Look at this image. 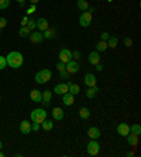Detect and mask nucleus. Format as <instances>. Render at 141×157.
I'll return each mask as SVG.
<instances>
[{"instance_id":"1","label":"nucleus","mask_w":141,"mask_h":157,"mask_svg":"<svg viewBox=\"0 0 141 157\" xmlns=\"http://www.w3.org/2000/svg\"><path fill=\"white\" fill-rule=\"evenodd\" d=\"M6 61H7V65H9L10 68L17 69L23 65L24 57L21 55V52H19V51H11V52H9V55L6 57Z\"/></svg>"},{"instance_id":"2","label":"nucleus","mask_w":141,"mask_h":157,"mask_svg":"<svg viewBox=\"0 0 141 157\" xmlns=\"http://www.w3.org/2000/svg\"><path fill=\"white\" fill-rule=\"evenodd\" d=\"M52 78V72L51 69H42V71H40V72H37V75H35V82L37 83H47L50 79Z\"/></svg>"},{"instance_id":"3","label":"nucleus","mask_w":141,"mask_h":157,"mask_svg":"<svg viewBox=\"0 0 141 157\" xmlns=\"http://www.w3.org/2000/svg\"><path fill=\"white\" fill-rule=\"evenodd\" d=\"M44 119H47V112H45V109L38 108V109H34V111L31 112V120H33V122L41 125V122Z\"/></svg>"},{"instance_id":"4","label":"nucleus","mask_w":141,"mask_h":157,"mask_svg":"<svg viewBox=\"0 0 141 157\" xmlns=\"http://www.w3.org/2000/svg\"><path fill=\"white\" fill-rule=\"evenodd\" d=\"M100 150V146H99V142L96 139H92L89 143H88V154L89 156H96Z\"/></svg>"},{"instance_id":"5","label":"nucleus","mask_w":141,"mask_h":157,"mask_svg":"<svg viewBox=\"0 0 141 157\" xmlns=\"http://www.w3.org/2000/svg\"><path fill=\"white\" fill-rule=\"evenodd\" d=\"M90 23H92V13L90 11H83V13L80 14L79 17V24L82 26V27H89Z\"/></svg>"},{"instance_id":"6","label":"nucleus","mask_w":141,"mask_h":157,"mask_svg":"<svg viewBox=\"0 0 141 157\" xmlns=\"http://www.w3.org/2000/svg\"><path fill=\"white\" fill-rule=\"evenodd\" d=\"M65 69L69 72V74H76V72H79V64H78V61L76 60H70L69 62H66L65 64Z\"/></svg>"},{"instance_id":"7","label":"nucleus","mask_w":141,"mask_h":157,"mask_svg":"<svg viewBox=\"0 0 141 157\" xmlns=\"http://www.w3.org/2000/svg\"><path fill=\"white\" fill-rule=\"evenodd\" d=\"M59 61L61 62H64V64H66V62H69L70 60H72V51L68 50V48H62L61 51H59Z\"/></svg>"},{"instance_id":"8","label":"nucleus","mask_w":141,"mask_h":157,"mask_svg":"<svg viewBox=\"0 0 141 157\" xmlns=\"http://www.w3.org/2000/svg\"><path fill=\"white\" fill-rule=\"evenodd\" d=\"M28 37H30V41L33 42V44H40V42H42L44 36H42L41 31H31Z\"/></svg>"},{"instance_id":"9","label":"nucleus","mask_w":141,"mask_h":157,"mask_svg":"<svg viewBox=\"0 0 141 157\" xmlns=\"http://www.w3.org/2000/svg\"><path fill=\"white\" fill-rule=\"evenodd\" d=\"M62 103L65 105V106H72L74 105V102H75V95H72L70 92H66L62 95Z\"/></svg>"},{"instance_id":"10","label":"nucleus","mask_w":141,"mask_h":157,"mask_svg":"<svg viewBox=\"0 0 141 157\" xmlns=\"http://www.w3.org/2000/svg\"><path fill=\"white\" fill-rule=\"evenodd\" d=\"M50 27V24H48V20L47 19H38L37 21H35V28H38V31H45L47 28Z\"/></svg>"},{"instance_id":"11","label":"nucleus","mask_w":141,"mask_h":157,"mask_svg":"<svg viewBox=\"0 0 141 157\" xmlns=\"http://www.w3.org/2000/svg\"><path fill=\"white\" fill-rule=\"evenodd\" d=\"M30 98H31V101L35 102V103H40V102H42V93H41V91H38V89H31V92H30Z\"/></svg>"},{"instance_id":"12","label":"nucleus","mask_w":141,"mask_h":157,"mask_svg":"<svg viewBox=\"0 0 141 157\" xmlns=\"http://www.w3.org/2000/svg\"><path fill=\"white\" fill-rule=\"evenodd\" d=\"M51 115H52V118H54L55 120H62L65 113H64V109H62V108L55 106V108H52V113H51Z\"/></svg>"},{"instance_id":"13","label":"nucleus","mask_w":141,"mask_h":157,"mask_svg":"<svg viewBox=\"0 0 141 157\" xmlns=\"http://www.w3.org/2000/svg\"><path fill=\"white\" fill-rule=\"evenodd\" d=\"M54 92H55L56 95H64V93H66V92H68V83L62 82V83H58V85H55Z\"/></svg>"},{"instance_id":"14","label":"nucleus","mask_w":141,"mask_h":157,"mask_svg":"<svg viewBox=\"0 0 141 157\" xmlns=\"http://www.w3.org/2000/svg\"><path fill=\"white\" fill-rule=\"evenodd\" d=\"M85 85L89 88V86H96V77L93 74H86L85 75Z\"/></svg>"},{"instance_id":"15","label":"nucleus","mask_w":141,"mask_h":157,"mask_svg":"<svg viewBox=\"0 0 141 157\" xmlns=\"http://www.w3.org/2000/svg\"><path fill=\"white\" fill-rule=\"evenodd\" d=\"M117 133L120 136H127V134L130 133V125H127V123H120L117 126Z\"/></svg>"},{"instance_id":"16","label":"nucleus","mask_w":141,"mask_h":157,"mask_svg":"<svg viewBox=\"0 0 141 157\" xmlns=\"http://www.w3.org/2000/svg\"><path fill=\"white\" fill-rule=\"evenodd\" d=\"M100 130H99V127H94V126H92V127H89L88 129V136H89L90 139H96L98 140L99 137H100Z\"/></svg>"},{"instance_id":"17","label":"nucleus","mask_w":141,"mask_h":157,"mask_svg":"<svg viewBox=\"0 0 141 157\" xmlns=\"http://www.w3.org/2000/svg\"><path fill=\"white\" fill-rule=\"evenodd\" d=\"M66 83H68V92H70L72 95H78V93H79L80 88L78 83H74L72 81H68Z\"/></svg>"},{"instance_id":"18","label":"nucleus","mask_w":141,"mask_h":157,"mask_svg":"<svg viewBox=\"0 0 141 157\" xmlns=\"http://www.w3.org/2000/svg\"><path fill=\"white\" fill-rule=\"evenodd\" d=\"M20 132L24 134H28L31 132V123H30L28 120H23V122L20 123Z\"/></svg>"},{"instance_id":"19","label":"nucleus","mask_w":141,"mask_h":157,"mask_svg":"<svg viewBox=\"0 0 141 157\" xmlns=\"http://www.w3.org/2000/svg\"><path fill=\"white\" fill-rule=\"evenodd\" d=\"M88 60H89V62L92 65H96L100 62V57H99V52L98 51H92L89 54V57H88Z\"/></svg>"},{"instance_id":"20","label":"nucleus","mask_w":141,"mask_h":157,"mask_svg":"<svg viewBox=\"0 0 141 157\" xmlns=\"http://www.w3.org/2000/svg\"><path fill=\"white\" fill-rule=\"evenodd\" d=\"M126 137H127V142H128V144H130V146H133V147H136L137 144H138V136H136V134L128 133Z\"/></svg>"},{"instance_id":"21","label":"nucleus","mask_w":141,"mask_h":157,"mask_svg":"<svg viewBox=\"0 0 141 157\" xmlns=\"http://www.w3.org/2000/svg\"><path fill=\"white\" fill-rule=\"evenodd\" d=\"M76 6H78V9L82 10V11H86V10L89 9L88 0H78V2H76Z\"/></svg>"},{"instance_id":"22","label":"nucleus","mask_w":141,"mask_h":157,"mask_svg":"<svg viewBox=\"0 0 141 157\" xmlns=\"http://www.w3.org/2000/svg\"><path fill=\"white\" fill-rule=\"evenodd\" d=\"M98 91H99L98 86H89L88 91H86V98H89V99L94 98L96 96V93H98Z\"/></svg>"},{"instance_id":"23","label":"nucleus","mask_w":141,"mask_h":157,"mask_svg":"<svg viewBox=\"0 0 141 157\" xmlns=\"http://www.w3.org/2000/svg\"><path fill=\"white\" fill-rule=\"evenodd\" d=\"M42 36H44V38H47V40H51V38L55 37V30L48 27L45 31H42Z\"/></svg>"},{"instance_id":"24","label":"nucleus","mask_w":141,"mask_h":157,"mask_svg":"<svg viewBox=\"0 0 141 157\" xmlns=\"http://www.w3.org/2000/svg\"><path fill=\"white\" fill-rule=\"evenodd\" d=\"M79 116H80V119H89V116H90V112L88 108H80L79 109Z\"/></svg>"},{"instance_id":"25","label":"nucleus","mask_w":141,"mask_h":157,"mask_svg":"<svg viewBox=\"0 0 141 157\" xmlns=\"http://www.w3.org/2000/svg\"><path fill=\"white\" fill-rule=\"evenodd\" d=\"M41 125H42V129L44 130H47V132H50V130L54 127V123H52L51 120H47V119H44L41 122Z\"/></svg>"},{"instance_id":"26","label":"nucleus","mask_w":141,"mask_h":157,"mask_svg":"<svg viewBox=\"0 0 141 157\" xmlns=\"http://www.w3.org/2000/svg\"><path fill=\"white\" fill-rule=\"evenodd\" d=\"M106 50H107V42L100 40V41L98 42V46H96V51H98V52H103V51H106Z\"/></svg>"},{"instance_id":"27","label":"nucleus","mask_w":141,"mask_h":157,"mask_svg":"<svg viewBox=\"0 0 141 157\" xmlns=\"http://www.w3.org/2000/svg\"><path fill=\"white\" fill-rule=\"evenodd\" d=\"M106 42H107V47L116 48V47H117V42H118V38L117 37H109V40Z\"/></svg>"},{"instance_id":"28","label":"nucleus","mask_w":141,"mask_h":157,"mask_svg":"<svg viewBox=\"0 0 141 157\" xmlns=\"http://www.w3.org/2000/svg\"><path fill=\"white\" fill-rule=\"evenodd\" d=\"M130 133L136 134V136H140V134H141V126H140V125H133V126H130Z\"/></svg>"},{"instance_id":"29","label":"nucleus","mask_w":141,"mask_h":157,"mask_svg":"<svg viewBox=\"0 0 141 157\" xmlns=\"http://www.w3.org/2000/svg\"><path fill=\"white\" fill-rule=\"evenodd\" d=\"M30 30H28V27L27 26H23V27L20 28V31H19V34H20V37H28L30 36Z\"/></svg>"},{"instance_id":"30","label":"nucleus","mask_w":141,"mask_h":157,"mask_svg":"<svg viewBox=\"0 0 141 157\" xmlns=\"http://www.w3.org/2000/svg\"><path fill=\"white\" fill-rule=\"evenodd\" d=\"M51 98H52L51 91H44L42 92V101L44 102H51Z\"/></svg>"},{"instance_id":"31","label":"nucleus","mask_w":141,"mask_h":157,"mask_svg":"<svg viewBox=\"0 0 141 157\" xmlns=\"http://www.w3.org/2000/svg\"><path fill=\"white\" fill-rule=\"evenodd\" d=\"M10 6V0H0V10H4Z\"/></svg>"},{"instance_id":"32","label":"nucleus","mask_w":141,"mask_h":157,"mask_svg":"<svg viewBox=\"0 0 141 157\" xmlns=\"http://www.w3.org/2000/svg\"><path fill=\"white\" fill-rule=\"evenodd\" d=\"M7 67V61H6V57H2L0 55V71L4 69Z\"/></svg>"},{"instance_id":"33","label":"nucleus","mask_w":141,"mask_h":157,"mask_svg":"<svg viewBox=\"0 0 141 157\" xmlns=\"http://www.w3.org/2000/svg\"><path fill=\"white\" fill-rule=\"evenodd\" d=\"M27 27H28L30 31H33L34 28H35V21H34L33 19H30V20H28V23H27Z\"/></svg>"},{"instance_id":"34","label":"nucleus","mask_w":141,"mask_h":157,"mask_svg":"<svg viewBox=\"0 0 141 157\" xmlns=\"http://www.w3.org/2000/svg\"><path fill=\"white\" fill-rule=\"evenodd\" d=\"M59 77H61L62 79H68V78H69V72H68L66 69H64V71H59Z\"/></svg>"},{"instance_id":"35","label":"nucleus","mask_w":141,"mask_h":157,"mask_svg":"<svg viewBox=\"0 0 141 157\" xmlns=\"http://www.w3.org/2000/svg\"><path fill=\"white\" fill-rule=\"evenodd\" d=\"M35 9H37V7H35V5H31V6H30V7L27 9V16H31L33 13H35Z\"/></svg>"},{"instance_id":"36","label":"nucleus","mask_w":141,"mask_h":157,"mask_svg":"<svg viewBox=\"0 0 141 157\" xmlns=\"http://www.w3.org/2000/svg\"><path fill=\"white\" fill-rule=\"evenodd\" d=\"M109 37H110V34H109L107 31H103L102 34H100V38H102V41H107Z\"/></svg>"},{"instance_id":"37","label":"nucleus","mask_w":141,"mask_h":157,"mask_svg":"<svg viewBox=\"0 0 141 157\" xmlns=\"http://www.w3.org/2000/svg\"><path fill=\"white\" fill-rule=\"evenodd\" d=\"M6 26H7V20H6L4 17H0V30L4 28Z\"/></svg>"},{"instance_id":"38","label":"nucleus","mask_w":141,"mask_h":157,"mask_svg":"<svg viewBox=\"0 0 141 157\" xmlns=\"http://www.w3.org/2000/svg\"><path fill=\"white\" fill-rule=\"evenodd\" d=\"M123 41H124V46H126V47H131V46H133V41H131V38L126 37V38H124V40H123Z\"/></svg>"},{"instance_id":"39","label":"nucleus","mask_w":141,"mask_h":157,"mask_svg":"<svg viewBox=\"0 0 141 157\" xmlns=\"http://www.w3.org/2000/svg\"><path fill=\"white\" fill-rule=\"evenodd\" d=\"M80 58V51H75V52H72V60H79Z\"/></svg>"},{"instance_id":"40","label":"nucleus","mask_w":141,"mask_h":157,"mask_svg":"<svg viewBox=\"0 0 141 157\" xmlns=\"http://www.w3.org/2000/svg\"><path fill=\"white\" fill-rule=\"evenodd\" d=\"M34 125L31 126V130H34V132H38V130L41 129V126H40V123H35V122H33Z\"/></svg>"},{"instance_id":"41","label":"nucleus","mask_w":141,"mask_h":157,"mask_svg":"<svg viewBox=\"0 0 141 157\" xmlns=\"http://www.w3.org/2000/svg\"><path fill=\"white\" fill-rule=\"evenodd\" d=\"M56 69H58V71H64V69H65V64L59 61V62L56 64Z\"/></svg>"},{"instance_id":"42","label":"nucleus","mask_w":141,"mask_h":157,"mask_svg":"<svg viewBox=\"0 0 141 157\" xmlns=\"http://www.w3.org/2000/svg\"><path fill=\"white\" fill-rule=\"evenodd\" d=\"M28 16H26V17H23V19H21V27H23V26H27V23H28Z\"/></svg>"},{"instance_id":"43","label":"nucleus","mask_w":141,"mask_h":157,"mask_svg":"<svg viewBox=\"0 0 141 157\" xmlns=\"http://www.w3.org/2000/svg\"><path fill=\"white\" fill-rule=\"evenodd\" d=\"M94 69L100 72V71H103V65H102V64H100V62H99V64H96V65H94Z\"/></svg>"},{"instance_id":"44","label":"nucleus","mask_w":141,"mask_h":157,"mask_svg":"<svg viewBox=\"0 0 141 157\" xmlns=\"http://www.w3.org/2000/svg\"><path fill=\"white\" fill-rule=\"evenodd\" d=\"M134 156V152H128L127 153V157H133Z\"/></svg>"},{"instance_id":"45","label":"nucleus","mask_w":141,"mask_h":157,"mask_svg":"<svg viewBox=\"0 0 141 157\" xmlns=\"http://www.w3.org/2000/svg\"><path fill=\"white\" fill-rule=\"evenodd\" d=\"M30 2H31V5H37L40 0H30Z\"/></svg>"},{"instance_id":"46","label":"nucleus","mask_w":141,"mask_h":157,"mask_svg":"<svg viewBox=\"0 0 141 157\" xmlns=\"http://www.w3.org/2000/svg\"><path fill=\"white\" fill-rule=\"evenodd\" d=\"M17 2H19V3H24V2H26V0H17Z\"/></svg>"},{"instance_id":"47","label":"nucleus","mask_w":141,"mask_h":157,"mask_svg":"<svg viewBox=\"0 0 141 157\" xmlns=\"http://www.w3.org/2000/svg\"><path fill=\"white\" fill-rule=\"evenodd\" d=\"M2 146H3V144H2V142H0V150H2Z\"/></svg>"},{"instance_id":"48","label":"nucleus","mask_w":141,"mask_h":157,"mask_svg":"<svg viewBox=\"0 0 141 157\" xmlns=\"http://www.w3.org/2000/svg\"><path fill=\"white\" fill-rule=\"evenodd\" d=\"M107 2H109V3H110V2H112V0H107Z\"/></svg>"},{"instance_id":"49","label":"nucleus","mask_w":141,"mask_h":157,"mask_svg":"<svg viewBox=\"0 0 141 157\" xmlns=\"http://www.w3.org/2000/svg\"><path fill=\"white\" fill-rule=\"evenodd\" d=\"M0 101H2V98H0Z\"/></svg>"}]
</instances>
